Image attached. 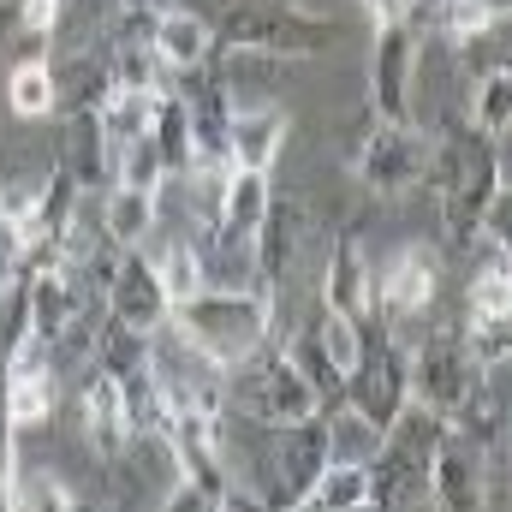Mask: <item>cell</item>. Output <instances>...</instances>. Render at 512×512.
<instances>
[{
  "instance_id": "484cf974",
  "label": "cell",
  "mask_w": 512,
  "mask_h": 512,
  "mask_svg": "<svg viewBox=\"0 0 512 512\" xmlns=\"http://www.w3.org/2000/svg\"><path fill=\"white\" fill-rule=\"evenodd\" d=\"M512 126V72L507 66H489L483 78H477V102H471V131H483V137H507Z\"/></svg>"
},
{
  "instance_id": "f1b7e54d",
  "label": "cell",
  "mask_w": 512,
  "mask_h": 512,
  "mask_svg": "<svg viewBox=\"0 0 512 512\" xmlns=\"http://www.w3.org/2000/svg\"><path fill=\"white\" fill-rule=\"evenodd\" d=\"M72 501H78V495H72L54 471L18 459V471H12V507H72Z\"/></svg>"
},
{
  "instance_id": "7c38bea8",
  "label": "cell",
  "mask_w": 512,
  "mask_h": 512,
  "mask_svg": "<svg viewBox=\"0 0 512 512\" xmlns=\"http://www.w3.org/2000/svg\"><path fill=\"white\" fill-rule=\"evenodd\" d=\"M483 370L471 364V352H465V334L453 328V322H441L423 346H411V399H423L429 411H441V417H453L459 411V399H465V387L477 382Z\"/></svg>"
},
{
  "instance_id": "d6986e66",
  "label": "cell",
  "mask_w": 512,
  "mask_h": 512,
  "mask_svg": "<svg viewBox=\"0 0 512 512\" xmlns=\"http://www.w3.org/2000/svg\"><path fill=\"white\" fill-rule=\"evenodd\" d=\"M60 173L78 179L84 191L108 179V143H102L96 108H72V114H66V131H60Z\"/></svg>"
},
{
  "instance_id": "d4e9b609",
  "label": "cell",
  "mask_w": 512,
  "mask_h": 512,
  "mask_svg": "<svg viewBox=\"0 0 512 512\" xmlns=\"http://www.w3.org/2000/svg\"><path fill=\"white\" fill-rule=\"evenodd\" d=\"M149 137H155V149H161V161H167V179L191 167V120H185V96H173V90L155 96Z\"/></svg>"
},
{
  "instance_id": "f546056e",
  "label": "cell",
  "mask_w": 512,
  "mask_h": 512,
  "mask_svg": "<svg viewBox=\"0 0 512 512\" xmlns=\"http://www.w3.org/2000/svg\"><path fill=\"white\" fill-rule=\"evenodd\" d=\"M18 12H24V24H30L36 36H48V42H54V30H60V18H66L60 0H18Z\"/></svg>"
},
{
  "instance_id": "277c9868",
  "label": "cell",
  "mask_w": 512,
  "mask_h": 512,
  "mask_svg": "<svg viewBox=\"0 0 512 512\" xmlns=\"http://www.w3.org/2000/svg\"><path fill=\"white\" fill-rule=\"evenodd\" d=\"M268 316L274 310L256 286H215V280L203 292H191L185 304H173L179 340L197 358H209L215 370H233V364H245L251 352L268 346V328H274Z\"/></svg>"
},
{
  "instance_id": "8fae6325",
  "label": "cell",
  "mask_w": 512,
  "mask_h": 512,
  "mask_svg": "<svg viewBox=\"0 0 512 512\" xmlns=\"http://www.w3.org/2000/svg\"><path fill=\"white\" fill-rule=\"evenodd\" d=\"M352 173L370 185V191H382V197H399V191H411V185H423L429 179V137L411 126H376L364 131V143L352 149Z\"/></svg>"
},
{
  "instance_id": "1f68e13d",
  "label": "cell",
  "mask_w": 512,
  "mask_h": 512,
  "mask_svg": "<svg viewBox=\"0 0 512 512\" xmlns=\"http://www.w3.org/2000/svg\"><path fill=\"white\" fill-rule=\"evenodd\" d=\"M120 6H137V12H161V6H173V0H120Z\"/></svg>"
},
{
  "instance_id": "4dcf8cb0",
  "label": "cell",
  "mask_w": 512,
  "mask_h": 512,
  "mask_svg": "<svg viewBox=\"0 0 512 512\" xmlns=\"http://www.w3.org/2000/svg\"><path fill=\"white\" fill-rule=\"evenodd\" d=\"M364 12H370V24H387V18H405L411 0H364Z\"/></svg>"
},
{
  "instance_id": "7402d4cb",
  "label": "cell",
  "mask_w": 512,
  "mask_h": 512,
  "mask_svg": "<svg viewBox=\"0 0 512 512\" xmlns=\"http://www.w3.org/2000/svg\"><path fill=\"white\" fill-rule=\"evenodd\" d=\"M310 512H358L370 507V465L364 459H328L304 495Z\"/></svg>"
},
{
  "instance_id": "603a6c76",
  "label": "cell",
  "mask_w": 512,
  "mask_h": 512,
  "mask_svg": "<svg viewBox=\"0 0 512 512\" xmlns=\"http://www.w3.org/2000/svg\"><path fill=\"white\" fill-rule=\"evenodd\" d=\"M6 102H12L18 120H48V114L60 108V78H54V66H48V60H24V66H12V78H6Z\"/></svg>"
},
{
  "instance_id": "2e32d148",
  "label": "cell",
  "mask_w": 512,
  "mask_h": 512,
  "mask_svg": "<svg viewBox=\"0 0 512 512\" xmlns=\"http://www.w3.org/2000/svg\"><path fill=\"white\" fill-rule=\"evenodd\" d=\"M78 417H84V441L96 447L102 465H120L131 447V417H126V393H120V376L114 370H90L84 376V393H78Z\"/></svg>"
},
{
  "instance_id": "4316f807",
  "label": "cell",
  "mask_w": 512,
  "mask_h": 512,
  "mask_svg": "<svg viewBox=\"0 0 512 512\" xmlns=\"http://www.w3.org/2000/svg\"><path fill=\"white\" fill-rule=\"evenodd\" d=\"M108 179H114V185H137V191H161V179H167V161H161V149H155V137H149V131H137L126 149L114 155Z\"/></svg>"
},
{
  "instance_id": "4fadbf2b",
  "label": "cell",
  "mask_w": 512,
  "mask_h": 512,
  "mask_svg": "<svg viewBox=\"0 0 512 512\" xmlns=\"http://www.w3.org/2000/svg\"><path fill=\"white\" fill-rule=\"evenodd\" d=\"M0 399H6V417L18 429H42L48 411H54V346L36 340L30 328L0 358Z\"/></svg>"
},
{
  "instance_id": "3957f363",
  "label": "cell",
  "mask_w": 512,
  "mask_h": 512,
  "mask_svg": "<svg viewBox=\"0 0 512 512\" xmlns=\"http://www.w3.org/2000/svg\"><path fill=\"white\" fill-rule=\"evenodd\" d=\"M209 30L221 48L262 54V60H316L340 36V24L328 12H310L298 0H221Z\"/></svg>"
},
{
  "instance_id": "9c48e42d",
  "label": "cell",
  "mask_w": 512,
  "mask_h": 512,
  "mask_svg": "<svg viewBox=\"0 0 512 512\" xmlns=\"http://www.w3.org/2000/svg\"><path fill=\"white\" fill-rule=\"evenodd\" d=\"M310 251V203L298 191H268V209H262V227H256V292L274 298L286 292V280L298 274V256Z\"/></svg>"
},
{
  "instance_id": "52a82bcc",
  "label": "cell",
  "mask_w": 512,
  "mask_h": 512,
  "mask_svg": "<svg viewBox=\"0 0 512 512\" xmlns=\"http://www.w3.org/2000/svg\"><path fill=\"white\" fill-rule=\"evenodd\" d=\"M227 405H233V417H251V423H298V417L322 411L316 387L298 376V364L268 346L227 370Z\"/></svg>"
},
{
  "instance_id": "ac0fdd59",
  "label": "cell",
  "mask_w": 512,
  "mask_h": 512,
  "mask_svg": "<svg viewBox=\"0 0 512 512\" xmlns=\"http://www.w3.org/2000/svg\"><path fill=\"white\" fill-rule=\"evenodd\" d=\"M429 298H435V256L423 245L393 251V262L376 274V316L382 322H405V316L429 310Z\"/></svg>"
},
{
  "instance_id": "cb8c5ba5",
  "label": "cell",
  "mask_w": 512,
  "mask_h": 512,
  "mask_svg": "<svg viewBox=\"0 0 512 512\" xmlns=\"http://www.w3.org/2000/svg\"><path fill=\"white\" fill-rule=\"evenodd\" d=\"M155 262V274H161V292H167V304H185L191 292H203L209 286V274H203V251H197V239L185 233V239H167L161 256H149Z\"/></svg>"
},
{
  "instance_id": "9a60e30c",
  "label": "cell",
  "mask_w": 512,
  "mask_h": 512,
  "mask_svg": "<svg viewBox=\"0 0 512 512\" xmlns=\"http://www.w3.org/2000/svg\"><path fill=\"white\" fill-rule=\"evenodd\" d=\"M102 304H108L114 322H126V328H137V334H155V328L173 316L155 262L137 251V245L114 256V268H108V280H102Z\"/></svg>"
},
{
  "instance_id": "e0dca14e",
  "label": "cell",
  "mask_w": 512,
  "mask_h": 512,
  "mask_svg": "<svg viewBox=\"0 0 512 512\" xmlns=\"http://www.w3.org/2000/svg\"><path fill=\"white\" fill-rule=\"evenodd\" d=\"M149 54H155V66L161 72H197V66H209V54H215V30H209V18L203 12H185V6H161L155 12V24H149Z\"/></svg>"
},
{
  "instance_id": "5b68a950",
  "label": "cell",
  "mask_w": 512,
  "mask_h": 512,
  "mask_svg": "<svg viewBox=\"0 0 512 512\" xmlns=\"http://www.w3.org/2000/svg\"><path fill=\"white\" fill-rule=\"evenodd\" d=\"M447 435V417L429 411L423 399H405L399 417L382 429L376 453L364 459L370 465V507L405 512L429 495V459H435V441Z\"/></svg>"
},
{
  "instance_id": "30bf717a",
  "label": "cell",
  "mask_w": 512,
  "mask_h": 512,
  "mask_svg": "<svg viewBox=\"0 0 512 512\" xmlns=\"http://www.w3.org/2000/svg\"><path fill=\"white\" fill-rule=\"evenodd\" d=\"M501 471V459L495 453H483L471 435H459L453 423H447V435L435 441V459H429V507L441 512H477L489 507L495 495H489V477Z\"/></svg>"
},
{
  "instance_id": "ba28073f",
  "label": "cell",
  "mask_w": 512,
  "mask_h": 512,
  "mask_svg": "<svg viewBox=\"0 0 512 512\" xmlns=\"http://www.w3.org/2000/svg\"><path fill=\"white\" fill-rule=\"evenodd\" d=\"M370 114L382 126H411L417 120V66H423V36H417V12L370 24Z\"/></svg>"
},
{
  "instance_id": "7a4b0ae2",
  "label": "cell",
  "mask_w": 512,
  "mask_h": 512,
  "mask_svg": "<svg viewBox=\"0 0 512 512\" xmlns=\"http://www.w3.org/2000/svg\"><path fill=\"white\" fill-rule=\"evenodd\" d=\"M429 185L441 191V239L453 251H471L507 197V167H501V143L483 131H453L441 143H429Z\"/></svg>"
},
{
  "instance_id": "ffe728a7",
  "label": "cell",
  "mask_w": 512,
  "mask_h": 512,
  "mask_svg": "<svg viewBox=\"0 0 512 512\" xmlns=\"http://www.w3.org/2000/svg\"><path fill=\"white\" fill-rule=\"evenodd\" d=\"M155 209H161V191L114 185V191L102 197V239H108L114 251L143 245V239H149V227H155Z\"/></svg>"
},
{
  "instance_id": "8992f818",
  "label": "cell",
  "mask_w": 512,
  "mask_h": 512,
  "mask_svg": "<svg viewBox=\"0 0 512 512\" xmlns=\"http://www.w3.org/2000/svg\"><path fill=\"white\" fill-rule=\"evenodd\" d=\"M405 399H411V346L393 334V322L376 316V328L364 322V352H358L352 376L340 387V405L352 417H364L370 429H387Z\"/></svg>"
},
{
  "instance_id": "6da1fadb",
  "label": "cell",
  "mask_w": 512,
  "mask_h": 512,
  "mask_svg": "<svg viewBox=\"0 0 512 512\" xmlns=\"http://www.w3.org/2000/svg\"><path fill=\"white\" fill-rule=\"evenodd\" d=\"M221 447L239 453L245 465H233V477H251L256 507H304L316 471L334 459V435H328V411L298 417V423H251V417H221Z\"/></svg>"
},
{
  "instance_id": "83f0119b",
  "label": "cell",
  "mask_w": 512,
  "mask_h": 512,
  "mask_svg": "<svg viewBox=\"0 0 512 512\" xmlns=\"http://www.w3.org/2000/svg\"><path fill=\"white\" fill-rule=\"evenodd\" d=\"M24 60H48V36H36L18 12V0H0V66H24Z\"/></svg>"
},
{
  "instance_id": "5bb4252c",
  "label": "cell",
  "mask_w": 512,
  "mask_h": 512,
  "mask_svg": "<svg viewBox=\"0 0 512 512\" xmlns=\"http://www.w3.org/2000/svg\"><path fill=\"white\" fill-rule=\"evenodd\" d=\"M316 304L352 322H376V268L358 233H334L322 251V274H316Z\"/></svg>"
},
{
  "instance_id": "44dd1931",
  "label": "cell",
  "mask_w": 512,
  "mask_h": 512,
  "mask_svg": "<svg viewBox=\"0 0 512 512\" xmlns=\"http://www.w3.org/2000/svg\"><path fill=\"white\" fill-rule=\"evenodd\" d=\"M227 143H233V167L268 173L274 155H280V143H286V114L280 108H245V114H233Z\"/></svg>"
}]
</instances>
